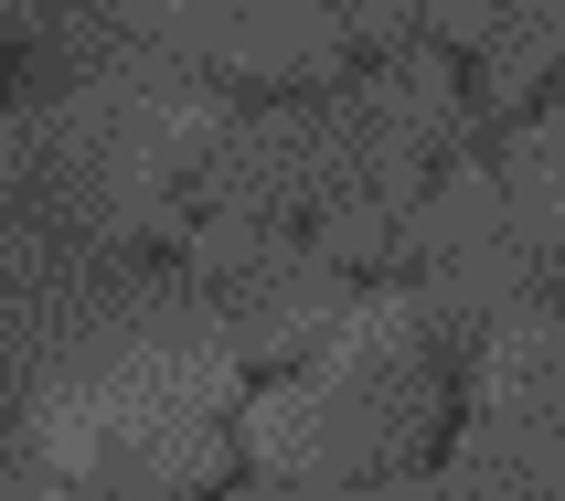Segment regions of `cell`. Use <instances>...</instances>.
I'll use <instances>...</instances> for the list:
<instances>
[{"instance_id":"6da1fadb","label":"cell","mask_w":565,"mask_h":501,"mask_svg":"<svg viewBox=\"0 0 565 501\" xmlns=\"http://www.w3.org/2000/svg\"><path fill=\"white\" fill-rule=\"evenodd\" d=\"M235 342L182 256H128L64 352L32 374L11 448L32 491H203L235 459Z\"/></svg>"},{"instance_id":"7a4b0ae2","label":"cell","mask_w":565,"mask_h":501,"mask_svg":"<svg viewBox=\"0 0 565 501\" xmlns=\"http://www.w3.org/2000/svg\"><path fill=\"white\" fill-rule=\"evenodd\" d=\"M448 416V331L416 278H352L320 342L246 406L235 448L267 491H395Z\"/></svg>"},{"instance_id":"3957f363","label":"cell","mask_w":565,"mask_h":501,"mask_svg":"<svg viewBox=\"0 0 565 501\" xmlns=\"http://www.w3.org/2000/svg\"><path fill=\"white\" fill-rule=\"evenodd\" d=\"M32 107H43V139H54L64 203L86 224H107V235H139L150 246L160 224H171V203H182L203 139L224 128L235 86L203 75V64H182L171 43H139L128 32L96 64L32 86Z\"/></svg>"},{"instance_id":"277c9868","label":"cell","mask_w":565,"mask_h":501,"mask_svg":"<svg viewBox=\"0 0 565 501\" xmlns=\"http://www.w3.org/2000/svg\"><path fill=\"white\" fill-rule=\"evenodd\" d=\"M470 416L448 491H565V320L555 288H512L470 320Z\"/></svg>"},{"instance_id":"5b68a950","label":"cell","mask_w":565,"mask_h":501,"mask_svg":"<svg viewBox=\"0 0 565 501\" xmlns=\"http://www.w3.org/2000/svg\"><path fill=\"white\" fill-rule=\"evenodd\" d=\"M118 22L224 86H320L352 54L331 0H118Z\"/></svg>"},{"instance_id":"8992f818","label":"cell","mask_w":565,"mask_h":501,"mask_svg":"<svg viewBox=\"0 0 565 501\" xmlns=\"http://www.w3.org/2000/svg\"><path fill=\"white\" fill-rule=\"evenodd\" d=\"M331 11H342L352 43H395V32L416 22V0H331Z\"/></svg>"},{"instance_id":"52a82bcc","label":"cell","mask_w":565,"mask_h":501,"mask_svg":"<svg viewBox=\"0 0 565 501\" xmlns=\"http://www.w3.org/2000/svg\"><path fill=\"white\" fill-rule=\"evenodd\" d=\"M11 11H22V0H0V64H11Z\"/></svg>"}]
</instances>
